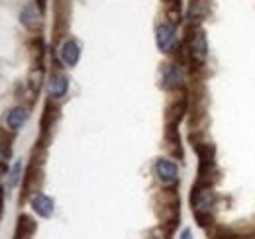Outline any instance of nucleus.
<instances>
[{"label":"nucleus","mask_w":255,"mask_h":239,"mask_svg":"<svg viewBox=\"0 0 255 239\" xmlns=\"http://www.w3.org/2000/svg\"><path fill=\"white\" fill-rule=\"evenodd\" d=\"M192 206H194V212H196V218H206L214 212V206H216V194L212 192V188L208 186H198L192 194Z\"/></svg>","instance_id":"f257e3e1"},{"label":"nucleus","mask_w":255,"mask_h":239,"mask_svg":"<svg viewBox=\"0 0 255 239\" xmlns=\"http://www.w3.org/2000/svg\"><path fill=\"white\" fill-rule=\"evenodd\" d=\"M155 41L163 53H171L177 45V28L173 22H163L155 30Z\"/></svg>","instance_id":"f03ea898"},{"label":"nucleus","mask_w":255,"mask_h":239,"mask_svg":"<svg viewBox=\"0 0 255 239\" xmlns=\"http://www.w3.org/2000/svg\"><path fill=\"white\" fill-rule=\"evenodd\" d=\"M155 173L159 177L161 184H165V186H173L179 180V169L171 159H159L155 163Z\"/></svg>","instance_id":"7ed1b4c3"},{"label":"nucleus","mask_w":255,"mask_h":239,"mask_svg":"<svg viewBox=\"0 0 255 239\" xmlns=\"http://www.w3.org/2000/svg\"><path fill=\"white\" fill-rule=\"evenodd\" d=\"M191 55L194 61L202 63V61L208 57V39H206V33L202 30H194L191 37Z\"/></svg>","instance_id":"20e7f679"},{"label":"nucleus","mask_w":255,"mask_h":239,"mask_svg":"<svg viewBox=\"0 0 255 239\" xmlns=\"http://www.w3.org/2000/svg\"><path fill=\"white\" fill-rule=\"evenodd\" d=\"M59 55H61V61L67 67H75L81 59V47L75 39H67L59 49Z\"/></svg>","instance_id":"39448f33"},{"label":"nucleus","mask_w":255,"mask_h":239,"mask_svg":"<svg viewBox=\"0 0 255 239\" xmlns=\"http://www.w3.org/2000/svg\"><path fill=\"white\" fill-rule=\"evenodd\" d=\"M32 208L37 216H41V218H49V216L53 214V210H55V204H53V200H51L47 194L37 192V194L32 198Z\"/></svg>","instance_id":"423d86ee"},{"label":"nucleus","mask_w":255,"mask_h":239,"mask_svg":"<svg viewBox=\"0 0 255 239\" xmlns=\"http://www.w3.org/2000/svg\"><path fill=\"white\" fill-rule=\"evenodd\" d=\"M20 22L28 28V30H37L39 24H41V16H39V10L35 4H26L24 10L20 12Z\"/></svg>","instance_id":"0eeeda50"},{"label":"nucleus","mask_w":255,"mask_h":239,"mask_svg":"<svg viewBox=\"0 0 255 239\" xmlns=\"http://www.w3.org/2000/svg\"><path fill=\"white\" fill-rule=\"evenodd\" d=\"M183 83V69L179 65H165L163 69V85L167 89H175Z\"/></svg>","instance_id":"6e6552de"},{"label":"nucleus","mask_w":255,"mask_h":239,"mask_svg":"<svg viewBox=\"0 0 255 239\" xmlns=\"http://www.w3.org/2000/svg\"><path fill=\"white\" fill-rule=\"evenodd\" d=\"M26 120H28V112H26V108L16 106V108H12V110L8 112V116H6V123H8V127H10L12 131H18V129L26 123Z\"/></svg>","instance_id":"1a4fd4ad"},{"label":"nucleus","mask_w":255,"mask_h":239,"mask_svg":"<svg viewBox=\"0 0 255 239\" xmlns=\"http://www.w3.org/2000/svg\"><path fill=\"white\" fill-rule=\"evenodd\" d=\"M69 90V79L65 75H53L49 81V94L51 98H63Z\"/></svg>","instance_id":"9d476101"},{"label":"nucleus","mask_w":255,"mask_h":239,"mask_svg":"<svg viewBox=\"0 0 255 239\" xmlns=\"http://www.w3.org/2000/svg\"><path fill=\"white\" fill-rule=\"evenodd\" d=\"M20 173H22V161H18V163L14 165V169L10 171V179H8V188H14V186H16V182L20 180Z\"/></svg>","instance_id":"9b49d317"},{"label":"nucleus","mask_w":255,"mask_h":239,"mask_svg":"<svg viewBox=\"0 0 255 239\" xmlns=\"http://www.w3.org/2000/svg\"><path fill=\"white\" fill-rule=\"evenodd\" d=\"M8 157H10V147H8V143L0 141V165H4V163L8 161Z\"/></svg>","instance_id":"f8f14e48"},{"label":"nucleus","mask_w":255,"mask_h":239,"mask_svg":"<svg viewBox=\"0 0 255 239\" xmlns=\"http://www.w3.org/2000/svg\"><path fill=\"white\" fill-rule=\"evenodd\" d=\"M181 239H192V234L189 228H185V230L181 232Z\"/></svg>","instance_id":"ddd939ff"},{"label":"nucleus","mask_w":255,"mask_h":239,"mask_svg":"<svg viewBox=\"0 0 255 239\" xmlns=\"http://www.w3.org/2000/svg\"><path fill=\"white\" fill-rule=\"evenodd\" d=\"M147 239H159V238H153V236H151V238H147Z\"/></svg>","instance_id":"4468645a"},{"label":"nucleus","mask_w":255,"mask_h":239,"mask_svg":"<svg viewBox=\"0 0 255 239\" xmlns=\"http://www.w3.org/2000/svg\"><path fill=\"white\" fill-rule=\"evenodd\" d=\"M0 171H2V169H0Z\"/></svg>","instance_id":"2eb2a0df"}]
</instances>
